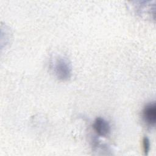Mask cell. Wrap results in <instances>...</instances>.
Wrapping results in <instances>:
<instances>
[{
  "mask_svg": "<svg viewBox=\"0 0 156 156\" xmlns=\"http://www.w3.org/2000/svg\"><path fill=\"white\" fill-rule=\"evenodd\" d=\"M53 71L60 80L67 81L72 76V65L69 60L64 57H58L53 63Z\"/></svg>",
  "mask_w": 156,
  "mask_h": 156,
  "instance_id": "6da1fadb",
  "label": "cell"
},
{
  "mask_svg": "<svg viewBox=\"0 0 156 156\" xmlns=\"http://www.w3.org/2000/svg\"><path fill=\"white\" fill-rule=\"evenodd\" d=\"M142 117L148 126H155L156 122V105L155 102H150L144 106L142 111Z\"/></svg>",
  "mask_w": 156,
  "mask_h": 156,
  "instance_id": "7a4b0ae2",
  "label": "cell"
},
{
  "mask_svg": "<svg viewBox=\"0 0 156 156\" xmlns=\"http://www.w3.org/2000/svg\"><path fill=\"white\" fill-rule=\"evenodd\" d=\"M150 141L147 136H144L143 138V151L145 155H147L150 150Z\"/></svg>",
  "mask_w": 156,
  "mask_h": 156,
  "instance_id": "277c9868",
  "label": "cell"
},
{
  "mask_svg": "<svg viewBox=\"0 0 156 156\" xmlns=\"http://www.w3.org/2000/svg\"><path fill=\"white\" fill-rule=\"evenodd\" d=\"M93 129L95 133L103 137H107L109 135L111 131L110 123L102 117H97L92 125Z\"/></svg>",
  "mask_w": 156,
  "mask_h": 156,
  "instance_id": "3957f363",
  "label": "cell"
}]
</instances>
